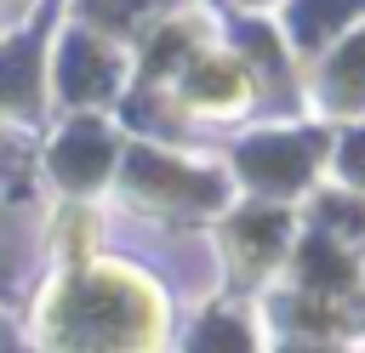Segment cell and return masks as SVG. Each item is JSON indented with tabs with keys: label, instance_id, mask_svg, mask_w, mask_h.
I'll list each match as a JSON object with an SVG mask.
<instances>
[{
	"label": "cell",
	"instance_id": "obj_3",
	"mask_svg": "<svg viewBox=\"0 0 365 353\" xmlns=\"http://www.w3.org/2000/svg\"><path fill=\"white\" fill-rule=\"evenodd\" d=\"M108 154H114V142H108L97 125H74V131H63V142L51 148V171H57L68 188H86V182H97V176L108 171Z\"/></svg>",
	"mask_w": 365,
	"mask_h": 353
},
{
	"label": "cell",
	"instance_id": "obj_8",
	"mask_svg": "<svg viewBox=\"0 0 365 353\" xmlns=\"http://www.w3.org/2000/svg\"><path fill=\"white\" fill-rule=\"evenodd\" d=\"M331 97H342V102L365 97V34H359V40H348V46H342V57L331 63Z\"/></svg>",
	"mask_w": 365,
	"mask_h": 353
},
{
	"label": "cell",
	"instance_id": "obj_10",
	"mask_svg": "<svg viewBox=\"0 0 365 353\" xmlns=\"http://www.w3.org/2000/svg\"><path fill=\"white\" fill-rule=\"evenodd\" d=\"M194 353H251V336L234 319H205L194 336Z\"/></svg>",
	"mask_w": 365,
	"mask_h": 353
},
{
	"label": "cell",
	"instance_id": "obj_18",
	"mask_svg": "<svg viewBox=\"0 0 365 353\" xmlns=\"http://www.w3.org/2000/svg\"><path fill=\"white\" fill-rule=\"evenodd\" d=\"M0 353H17V347H11V342H0Z\"/></svg>",
	"mask_w": 365,
	"mask_h": 353
},
{
	"label": "cell",
	"instance_id": "obj_11",
	"mask_svg": "<svg viewBox=\"0 0 365 353\" xmlns=\"http://www.w3.org/2000/svg\"><path fill=\"white\" fill-rule=\"evenodd\" d=\"M342 11H348V0H297V40H319Z\"/></svg>",
	"mask_w": 365,
	"mask_h": 353
},
{
	"label": "cell",
	"instance_id": "obj_5",
	"mask_svg": "<svg viewBox=\"0 0 365 353\" xmlns=\"http://www.w3.org/2000/svg\"><path fill=\"white\" fill-rule=\"evenodd\" d=\"M125 176H131V188L182 194V199H194V205H211V199H217V182H211V176H194V171H182V165H171V159H160V154H131V159H125Z\"/></svg>",
	"mask_w": 365,
	"mask_h": 353
},
{
	"label": "cell",
	"instance_id": "obj_16",
	"mask_svg": "<svg viewBox=\"0 0 365 353\" xmlns=\"http://www.w3.org/2000/svg\"><path fill=\"white\" fill-rule=\"evenodd\" d=\"M177 51H182V34H165V40L148 51V68H154V74H160V68H171V57H177Z\"/></svg>",
	"mask_w": 365,
	"mask_h": 353
},
{
	"label": "cell",
	"instance_id": "obj_13",
	"mask_svg": "<svg viewBox=\"0 0 365 353\" xmlns=\"http://www.w3.org/2000/svg\"><path fill=\"white\" fill-rule=\"evenodd\" d=\"M200 97H228L234 91V74H222V68H194V80H188Z\"/></svg>",
	"mask_w": 365,
	"mask_h": 353
},
{
	"label": "cell",
	"instance_id": "obj_7",
	"mask_svg": "<svg viewBox=\"0 0 365 353\" xmlns=\"http://www.w3.org/2000/svg\"><path fill=\"white\" fill-rule=\"evenodd\" d=\"M34 97V46L17 40L0 51V102H29Z\"/></svg>",
	"mask_w": 365,
	"mask_h": 353
},
{
	"label": "cell",
	"instance_id": "obj_1",
	"mask_svg": "<svg viewBox=\"0 0 365 353\" xmlns=\"http://www.w3.org/2000/svg\"><path fill=\"white\" fill-rule=\"evenodd\" d=\"M137 319H143V307L120 285H74L68 302H63V313H57L63 342L74 353H108V347H120L137 330Z\"/></svg>",
	"mask_w": 365,
	"mask_h": 353
},
{
	"label": "cell",
	"instance_id": "obj_15",
	"mask_svg": "<svg viewBox=\"0 0 365 353\" xmlns=\"http://www.w3.org/2000/svg\"><path fill=\"white\" fill-rule=\"evenodd\" d=\"M143 6H154V0H91V17H103V23H125V17L143 11Z\"/></svg>",
	"mask_w": 365,
	"mask_h": 353
},
{
	"label": "cell",
	"instance_id": "obj_2",
	"mask_svg": "<svg viewBox=\"0 0 365 353\" xmlns=\"http://www.w3.org/2000/svg\"><path fill=\"white\" fill-rule=\"evenodd\" d=\"M240 171L262 188H291V182L308 176V154H302L297 137H257V142H245Z\"/></svg>",
	"mask_w": 365,
	"mask_h": 353
},
{
	"label": "cell",
	"instance_id": "obj_9",
	"mask_svg": "<svg viewBox=\"0 0 365 353\" xmlns=\"http://www.w3.org/2000/svg\"><path fill=\"white\" fill-rule=\"evenodd\" d=\"M240 239H245V251L268 256V251L285 239V216H279V211H251V216H240Z\"/></svg>",
	"mask_w": 365,
	"mask_h": 353
},
{
	"label": "cell",
	"instance_id": "obj_6",
	"mask_svg": "<svg viewBox=\"0 0 365 353\" xmlns=\"http://www.w3.org/2000/svg\"><path fill=\"white\" fill-rule=\"evenodd\" d=\"M302 285L308 290H348V256L331 251L325 239L302 245Z\"/></svg>",
	"mask_w": 365,
	"mask_h": 353
},
{
	"label": "cell",
	"instance_id": "obj_14",
	"mask_svg": "<svg viewBox=\"0 0 365 353\" xmlns=\"http://www.w3.org/2000/svg\"><path fill=\"white\" fill-rule=\"evenodd\" d=\"M342 176L365 182V131H354V137L342 142Z\"/></svg>",
	"mask_w": 365,
	"mask_h": 353
},
{
	"label": "cell",
	"instance_id": "obj_17",
	"mask_svg": "<svg viewBox=\"0 0 365 353\" xmlns=\"http://www.w3.org/2000/svg\"><path fill=\"white\" fill-rule=\"evenodd\" d=\"M285 353H325V347H285Z\"/></svg>",
	"mask_w": 365,
	"mask_h": 353
},
{
	"label": "cell",
	"instance_id": "obj_12",
	"mask_svg": "<svg viewBox=\"0 0 365 353\" xmlns=\"http://www.w3.org/2000/svg\"><path fill=\"white\" fill-rule=\"evenodd\" d=\"M319 222L342 239H365V205H348V199H325L319 205Z\"/></svg>",
	"mask_w": 365,
	"mask_h": 353
},
{
	"label": "cell",
	"instance_id": "obj_4",
	"mask_svg": "<svg viewBox=\"0 0 365 353\" xmlns=\"http://www.w3.org/2000/svg\"><path fill=\"white\" fill-rule=\"evenodd\" d=\"M57 80H63V97H68V102H97V97L114 91V68H108V57H103L91 40H68V46H63Z\"/></svg>",
	"mask_w": 365,
	"mask_h": 353
}]
</instances>
